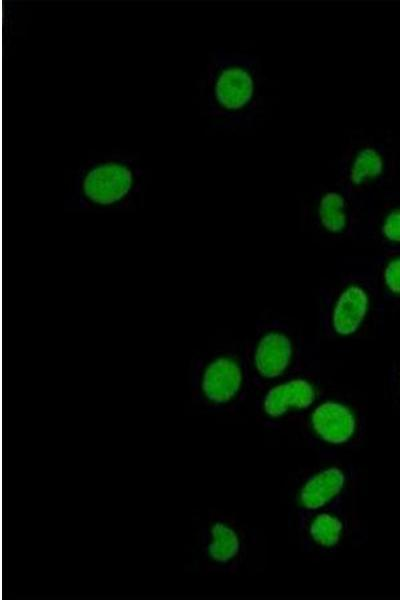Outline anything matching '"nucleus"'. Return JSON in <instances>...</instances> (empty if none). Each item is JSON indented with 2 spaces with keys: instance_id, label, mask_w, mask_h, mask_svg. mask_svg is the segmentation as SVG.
I'll list each match as a JSON object with an SVG mask.
<instances>
[{
  "instance_id": "obj_1",
  "label": "nucleus",
  "mask_w": 400,
  "mask_h": 600,
  "mask_svg": "<svg viewBox=\"0 0 400 600\" xmlns=\"http://www.w3.org/2000/svg\"><path fill=\"white\" fill-rule=\"evenodd\" d=\"M148 172L136 152L113 149L90 156L72 173L64 196L69 212H133L143 205Z\"/></svg>"
},
{
  "instance_id": "obj_2",
  "label": "nucleus",
  "mask_w": 400,
  "mask_h": 600,
  "mask_svg": "<svg viewBox=\"0 0 400 600\" xmlns=\"http://www.w3.org/2000/svg\"><path fill=\"white\" fill-rule=\"evenodd\" d=\"M203 114L217 130L248 127L253 122L260 93L258 59L223 48L209 55L205 72L197 83Z\"/></svg>"
},
{
  "instance_id": "obj_3",
  "label": "nucleus",
  "mask_w": 400,
  "mask_h": 600,
  "mask_svg": "<svg viewBox=\"0 0 400 600\" xmlns=\"http://www.w3.org/2000/svg\"><path fill=\"white\" fill-rule=\"evenodd\" d=\"M248 373L245 353L230 346L193 357L187 372L190 404L210 413L235 410L245 396Z\"/></svg>"
},
{
  "instance_id": "obj_4",
  "label": "nucleus",
  "mask_w": 400,
  "mask_h": 600,
  "mask_svg": "<svg viewBox=\"0 0 400 600\" xmlns=\"http://www.w3.org/2000/svg\"><path fill=\"white\" fill-rule=\"evenodd\" d=\"M242 553V535L235 522L223 514L210 512L195 522V542L186 569L233 572L241 562Z\"/></svg>"
},
{
  "instance_id": "obj_5",
  "label": "nucleus",
  "mask_w": 400,
  "mask_h": 600,
  "mask_svg": "<svg viewBox=\"0 0 400 600\" xmlns=\"http://www.w3.org/2000/svg\"><path fill=\"white\" fill-rule=\"evenodd\" d=\"M297 344L289 329L272 322L256 333L250 351L245 352L247 364L259 383L277 380L295 365Z\"/></svg>"
},
{
  "instance_id": "obj_6",
  "label": "nucleus",
  "mask_w": 400,
  "mask_h": 600,
  "mask_svg": "<svg viewBox=\"0 0 400 600\" xmlns=\"http://www.w3.org/2000/svg\"><path fill=\"white\" fill-rule=\"evenodd\" d=\"M371 309V290L360 279L346 280L330 297L326 325L337 337H350L365 324Z\"/></svg>"
},
{
  "instance_id": "obj_7",
  "label": "nucleus",
  "mask_w": 400,
  "mask_h": 600,
  "mask_svg": "<svg viewBox=\"0 0 400 600\" xmlns=\"http://www.w3.org/2000/svg\"><path fill=\"white\" fill-rule=\"evenodd\" d=\"M308 428L315 439L323 444L344 446L352 443L361 424L351 407L336 400H327L313 408Z\"/></svg>"
},
{
  "instance_id": "obj_8",
  "label": "nucleus",
  "mask_w": 400,
  "mask_h": 600,
  "mask_svg": "<svg viewBox=\"0 0 400 600\" xmlns=\"http://www.w3.org/2000/svg\"><path fill=\"white\" fill-rule=\"evenodd\" d=\"M348 475L340 467L321 469L309 476L297 496L298 524L314 513L344 498Z\"/></svg>"
},
{
  "instance_id": "obj_9",
  "label": "nucleus",
  "mask_w": 400,
  "mask_h": 600,
  "mask_svg": "<svg viewBox=\"0 0 400 600\" xmlns=\"http://www.w3.org/2000/svg\"><path fill=\"white\" fill-rule=\"evenodd\" d=\"M316 397L313 382L298 376L269 388L262 397L261 408L266 416L278 419L290 412L308 409L313 405Z\"/></svg>"
},
{
  "instance_id": "obj_10",
  "label": "nucleus",
  "mask_w": 400,
  "mask_h": 600,
  "mask_svg": "<svg viewBox=\"0 0 400 600\" xmlns=\"http://www.w3.org/2000/svg\"><path fill=\"white\" fill-rule=\"evenodd\" d=\"M343 499L314 513L299 525L306 532V545L320 551L338 547L347 532Z\"/></svg>"
},
{
  "instance_id": "obj_11",
  "label": "nucleus",
  "mask_w": 400,
  "mask_h": 600,
  "mask_svg": "<svg viewBox=\"0 0 400 600\" xmlns=\"http://www.w3.org/2000/svg\"><path fill=\"white\" fill-rule=\"evenodd\" d=\"M385 172L386 159L381 148L372 145L356 148L341 169L346 186L343 190L351 195L354 189H362L381 180Z\"/></svg>"
},
{
  "instance_id": "obj_12",
  "label": "nucleus",
  "mask_w": 400,
  "mask_h": 600,
  "mask_svg": "<svg viewBox=\"0 0 400 600\" xmlns=\"http://www.w3.org/2000/svg\"><path fill=\"white\" fill-rule=\"evenodd\" d=\"M348 197L349 194L344 190L328 191L321 196L317 206V219L328 233L341 235L351 228L352 212Z\"/></svg>"
},
{
  "instance_id": "obj_13",
  "label": "nucleus",
  "mask_w": 400,
  "mask_h": 600,
  "mask_svg": "<svg viewBox=\"0 0 400 600\" xmlns=\"http://www.w3.org/2000/svg\"><path fill=\"white\" fill-rule=\"evenodd\" d=\"M380 236L388 243L400 244V206L391 209L382 218Z\"/></svg>"
},
{
  "instance_id": "obj_14",
  "label": "nucleus",
  "mask_w": 400,
  "mask_h": 600,
  "mask_svg": "<svg viewBox=\"0 0 400 600\" xmlns=\"http://www.w3.org/2000/svg\"><path fill=\"white\" fill-rule=\"evenodd\" d=\"M382 283L388 293L400 296V257L393 258L385 264Z\"/></svg>"
},
{
  "instance_id": "obj_15",
  "label": "nucleus",
  "mask_w": 400,
  "mask_h": 600,
  "mask_svg": "<svg viewBox=\"0 0 400 600\" xmlns=\"http://www.w3.org/2000/svg\"><path fill=\"white\" fill-rule=\"evenodd\" d=\"M399 396H400V382H399Z\"/></svg>"
}]
</instances>
